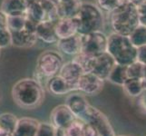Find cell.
Returning a JSON list of instances; mask_svg holds the SVG:
<instances>
[{
	"label": "cell",
	"instance_id": "f35d334b",
	"mask_svg": "<svg viewBox=\"0 0 146 136\" xmlns=\"http://www.w3.org/2000/svg\"><path fill=\"white\" fill-rule=\"evenodd\" d=\"M54 135L55 136H65L64 133V129H58V128H54Z\"/></svg>",
	"mask_w": 146,
	"mask_h": 136
},
{
	"label": "cell",
	"instance_id": "2e32d148",
	"mask_svg": "<svg viewBox=\"0 0 146 136\" xmlns=\"http://www.w3.org/2000/svg\"><path fill=\"white\" fill-rule=\"evenodd\" d=\"M46 87L50 93L55 95H64L77 91L76 88L65 81L59 74L48 78L46 83Z\"/></svg>",
	"mask_w": 146,
	"mask_h": 136
},
{
	"label": "cell",
	"instance_id": "4fadbf2b",
	"mask_svg": "<svg viewBox=\"0 0 146 136\" xmlns=\"http://www.w3.org/2000/svg\"><path fill=\"white\" fill-rule=\"evenodd\" d=\"M84 74L83 69L81 66L74 60L66 63H64L58 74L63 77L65 81L68 82L70 84H72L77 90V83L79 78Z\"/></svg>",
	"mask_w": 146,
	"mask_h": 136
},
{
	"label": "cell",
	"instance_id": "cb8c5ba5",
	"mask_svg": "<svg viewBox=\"0 0 146 136\" xmlns=\"http://www.w3.org/2000/svg\"><path fill=\"white\" fill-rule=\"evenodd\" d=\"M126 72L128 78L142 79L146 75V65L138 61H135L127 65Z\"/></svg>",
	"mask_w": 146,
	"mask_h": 136
},
{
	"label": "cell",
	"instance_id": "5b68a950",
	"mask_svg": "<svg viewBox=\"0 0 146 136\" xmlns=\"http://www.w3.org/2000/svg\"><path fill=\"white\" fill-rule=\"evenodd\" d=\"M64 64V58L58 51L46 50L39 54L36 61L37 81L41 78H50L58 74L62 65Z\"/></svg>",
	"mask_w": 146,
	"mask_h": 136
},
{
	"label": "cell",
	"instance_id": "d6a6232c",
	"mask_svg": "<svg viewBox=\"0 0 146 136\" xmlns=\"http://www.w3.org/2000/svg\"><path fill=\"white\" fill-rule=\"evenodd\" d=\"M83 136H99L97 131L89 123H86L84 121L83 126Z\"/></svg>",
	"mask_w": 146,
	"mask_h": 136
},
{
	"label": "cell",
	"instance_id": "603a6c76",
	"mask_svg": "<svg viewBox=\"0 0 146 136\" xmlns=\"http://www.w3.org/2000/svg\"><path fill=\"white\" fill-rule=\"evenodd\" d=\"M27 14L19 16H8L7 17V28L10 32H17L24 29L27 26Z\"/></svg>",
	"mask_w": 146,
	"mask_h": 136
},
{
	"label": "cell",
	"instance_id": "30bf717a",
	"mask_svg": "<svg viewBox=\"0 0 146 136\" xmlns=\"http://www.w3.org/2000/svg\"><path fill=\"white\" fill-rule=\"evenodd\" d=\"M76 118L65 103L55 106L50 114L51 124L54 128L58 129H65Z\"/></svg>",
	"mask_w": 146,
	"mask_h": 136
},
{
	"label": "cell",
	"instance_id": "8fae6325",
	"mask_svg": "<svg viewBox=\"0 0 146 136\" xmlns=\"http://www.w3.org/2000/svg\"><path fill=\"white\" fill-rule=\"evenodd\" d=\"M115 64L116 63H115L113 58L107 52L102 53L96 56H94L91 73L94 74L98 77L105 81Z\"/></svg>",
	"mask_w": 146,
	"mask_h": 136
},
{
	"label": "cell",
	"instance_id": "7402d4cb",
	"mask_svg": "<svg viewBox=\"0 0 146 136\" xmlns=\"http://www.w3.org/2000/svg\"><path fill=\"white\" fill-rule=\"evenodd\" d=\"M122 87L125 94L132 98H138L144 92L141 79L128 78L122 85Z\"/></svg>",
	"mask_w": 146,
	"mask_h": 136
},
{
	"label": "cell",
	"instance_id": "4dcf8cb0",
	"mask_svg": "<svg viewBox=\"0 0 146 136\" xmlns=\"http://www.w3.org/2000/svg\"><path fill=\"white\" fill-rule=\"evenodd\" d=\"M54 127L49 123H41L36 136H55Z\"/></svg>",
	"mask_w": 146,
	"mask_h": 136
},
{
	"label": "cell",
	"instance_id": "7c38bea8",
	"mask_svg": "<svg viewBox=\"0 0 146 136\" xmlns=\"http://www.w3.org/2000/svg\"><path fill=\"white\" fill-rule=\"evenodd\" d=\"M65 104L72 111L75 116L80 119H83L90 105L88 100L84 94L73 92L70 93V94L65 98Z\"/></svg>",
	"mask_w": 146,
	"mask_h": 136
},
{
	"label": "cell",
	"instance_id": "e575fe53",
	"mask_svg": "<svg viewBox=\"0 0 146 136\" xmlns=\"http://www.w3.org/2000/svg\"><path fill=\"white\" fill-rule=\"evenodd\" d=\"M7 28V17L0 10V31Z\"/></svg>",
	"mask_w": 146,
	"mask_h": 136
},
{
	"label": "cell",
	"instance_id": "5bb4252c",
	"mask_svg": "<svg viewBox=\"0 0 146 136\" xmlns=\"http://www.w3.org/2000/svg\"><path fill=\"white\" fill-rule=\"evenodd\" d=\"M38 120L31 117L18 119L17 126L13 132V136H36L40 126Z\"/></svg>",
	"mask_w": 146,
	"mask_h": 136
},
{
	"label": "cell",
	"instance_id": "4316f807",
	"mask_svg": "<svg viewBox=\"0 0 146 136\" xmlns=\"http://www.w3.org/2000/svg\"><path fill=\"white\" fill-rule=\"evenodd\" d=\"M73 60L74 62H76L80 66H81L84 73H91L94 56H90V55L80 53V54L75 55V56H74Z\"/></svg>",
	"mask_w": 146,
	"mask_h": 136
},
{
	"label": "cell",
	"instance_id": "484cf974",
	"mask_svg": "<svg viewBox=\"0 0 146 136\" xmlns=\"http://www.w3.org/2000/svg\"><path fill=\"white\" fill-rule=\"evenodd\" d=\"M129 38L135 47H140L146 44V27L139 26L130 34Z\"/></svg>",
	"mask_w": 146,
	"mask_h": 136
},
{
	"label": "cell",
	"instance_id": "ac0fdd59",
	"mask_svg": "<svg viewBox=\"0 0 146 136\" xmlns=\"http://www.w3.org/2000/svg\"><path fill=\"white\" fill-rule=\"evenodd\" d=\"M78 24L75 17L59 18L55 22V33L58 39L66 38L77 34Z\"/></svg>",
	"mask_w": 146,
	"mask_h": 136
},
{
	"label": "cell",
	"instance_id": "3957f363",
	"mask_svg": "<svg viewBox=\"0 0 146 136\" xmlns=\"http://www.w3.org/2000/svg\"><path fill=\"white\" fill-rule=\"evenodd\" d=\"M106 52L118 64L129 65L136 61L137 47L134 46L129 36H126L113 32L108 36Z\"/></svg>",
	"mask_w": 146,
	"mask_h": 136
},
{
	"label": "cell",
	"instance_id": "8992f818",
	"mask_svg": "<svg viewBox=\"0 0 146 136\" xmlns=\"http://www.w3.org/2000/svg\"><path fill=\"white\" fill-rule=\"evenodd\" d=\"M83 120L92 124L95 130L97 131L99 136L116 135L108 117L96 107L89 105L86 113L84 115Z\"/></svg>",
	"mask_w": 146,
	"mask_h": 136
},
{
	"label": "cell",
	"instance_id": "74e56055",
	"mask_svg": "<svg viewBox=\"0 0 146 136\" xmlns=\"http://www.w3.org/2000/svg\"><path fill=\"white\" fill-rule=\"evenodd\" d=\"M129 1L131 3H133L134 6H136V7H139L140 5H142L143 4L144 2H146V0H129Z\"/></svg>",
	"mask_w": 146,
	"mask_h": 136
},
{
	"label": "cell",
	"instance_id": "ba28073f",
	"mask_svg": "<svg viewBox=\"0 0 146 136\" xmlns=\"http://www.w3.org/2000/svg\"><path fill=\"white\" fill-rule=\"evenodd\" d=\"M36 23L27 17L26 27L20 31L10 32L11 33L12 45L18 48H30L34 46L38 40L36 34Z\"/></svg>",
	"mask_w": 146,
	"mask_h": 136
},
{
	"label": "cell",
	"instance_id": "1f68e13d",
	"mask_svg": "<svg viewBox=\"0 0 146 136\" xmlns=\"http://www.w3.org/2000/svg\"><path fill=\"white\" fill-rule=\"evenodd\" d=\"M140 26L146 27V2L137 7Z\"/></svg>",
	"mask_w": 146,
	"mask_h": 136
},
{
	"label": "cell",
	"instance_id": "f546056e",
	"mask_svg": "<svg viewBox=\"0 0 146 136\" xmlns=\"http://www.w3.org/2000/svg\"><path fill=\"white\" fill-rule=\"evenodd\" d=\"M10 45H12L11 33L8 28H6L0 31V50L7 48Z\"/></svg>",
	"mask_w": 146,
	"mask_h": 136
},
{
	"label": "cell",
	"instance_id": "ffe728a7",
	"mask_svg": "<svg viewBox=\"0 0 146 136\" xmlns=\"http://www.w3.org/2000/svg\"><path fill=\"white\" fill-rule=\"evenodd\" d=\"M0 10L6 16H19L27 14V7L23 0H3Z\"/></svg>",
	"mask_w": 146,
	"mask_h": 136
},
{
	"label": "cell",
	"instance_id": "e0dca14e",
	"mask_svg": "<svg viewBox=\"0 0 146 136\" xmlns=\"http://www.w3.org/2000/svg\"><path fill=\"white\" fill-rule=\"evenodd\" d=\"M36 34L37 39L42 40L46 44H55L58 37L55 33V22L44 21L36 24Z\"/></svg>",
	"mask_w": 146,
	"mask_h": 136
},
{
	"label": "cell",
	"instance_id": "d6986e66",
	"mask_svg": "<svg viewBox=\"0 0 146 136\" xmlns=\"http://www.w3.org/2000/svg\"><path fill=\"white\" fill-rule=\"evenodd\" d=\"M59 18H73L76 17L82 6L81 0H56Z\"/></svg>",
	"mask_w": 146,
	"mask_h": 136
},
{
	"label": "cell",
	"instance_id": "7a4b0ae2",
	"mask_svg": "<svg viewBox=\"0 0 146 136\" xmlns=\"http://www.w3.org/2000/svg\"><path fill=\"white\" fill-rule=\"evenodd\" d=\"M109 15L110 25L113 33L129 36L140 26L137 7L129 0H123Z\"/></svg>",
	"mask_w": 146,
	"mask_h": 136
},
{
	"label": "cell",
	"instance_id": "60d3db41",
	"mask_svg": "<svg viewBox=\"0 0 146 136\" xmlns=\"http://www.w3.org/2000/svg\"><path fill=\"white\" fill-rule=\"evenodd\" d=\"M115 136H129V135H115Z\"/></svg>",
	"mask_w": 146,
	"mask_h": 136
},
{
	"label": "cell",
	"instance_id": "ab89813d",
	"mask_svg": "<svg viewBox=\"0 0 146 136\" xmlns=\"http://www.w3.org/2000/svg\"><path fill=\"white\" fill-rule=\"evenodd\" d=\"M141 82H142V85H143V91L146 92V75L144 77H143L141 79Z\"/></svg>",
	"mask_w": 146,
	"mask_h": 136
},
{
	"label": "cell",
	"instance_id": "6da1fadb",
	"mask_svg": "<svg viewBox=\"0 0 146 136\" xmlns=\"http://www.w3.org/2000/svg\"><path fill=\"white\" fill-rule=\"evenodd\" d=\"M12 97L19 107L31 110L42 103L44 98V89L36 79L23 78L14 84Z\"/></svg>",
	"mask_w": 146,
	"mask_h": 136
},
{
	"label": "cell",
	"instance_id": "277c9868",
	"mask_svg": "<svg viewBox=\"0 0 146 136\" xmlns=\"http://www.w3.org/2000/svg\"><path fill=\"white\" fill-rule=\"evenodd\" d=\"M75 18L78 24L77 34L80 36L102 31L104 27V12L94 3L83 2Z\"/></svg>",
	"mask_w": 146,
	"mask_h": 136
},
{
	"label": "cell",
	"instance_id": "f1b7e54d",
	"mask_svg": "<svg viewBox=\"0 0 146 136\" xmlns=\"http://www.w3.org/2000/svg\"><path fill=\"white\" fill-rule=\"evenodd\" d=\"M123 0H95V5L103 12L110 14L118 7Z\"/></svg>",
	"mask_w": 146,
	"mask_h": 136
},
{
	"label": "cell",
	"instance_id": "9a60e30c",
	"mask_svg": "<svg viewBox=\"0 0 146 136\" xmlns=\"http://www.w3.org/2000/svg\"><path fill=\"white\" fill-rule=\"evenodd\" d=\"M55 44H56L57 48L60 52L67 55L75 56L76 54L81 53L82 41L81 36L78 34L66 38L58 39V41Z\"/></svg>",
	"mask_w": 146,
	"mask_h": 136
},
{
	"label": "cell",
	"instance_id": "9c48e42d",
	"mask_svg": "<svg viewBox=\"0 0 146 136\" xmlns=\"http://www.w3.org/2000/svg\"><path fill=\"white\" fill-rule=\"evenodd\" d=\"M104 81L93 73H84L77 83V91L87 95L98 94L103 90Z\"/></svg>",
	"mask_w": 146,
	"mask_h": 136
},
{
	"label": "cell",
	"instance_id": "52a82bcc",
	"mask_svg": "<svg viewBox=\"0 0 146 136\" xmlns=\"http://www.w3.org/2000/svg\"><path fill=\"white\" fill-rule=\"evenodd\" d=\"M82 48L81 53L96 56V55L106 52L107 36L103 31H96L81 36Z\"/></svg>",
	"mask_w": 146,
	"mask_h": 136
},
{
	"label": "cell",
	"instance_id": "8d00e7d4",
	"mask_svg": "<svg viewBox=\"0 0 146 136\" xmlns=\"http://www.w3.org/2000/svg\"><path fill=\"white\" fill-rule=\"evenodd\" d=\"M0 136H13V133L7 132L5 129L0 127Z\"/></svg>",
	"mask_w": 146,
	"mask_h": 136
},
{
	"label": "cell",
	"instance_id": "83f0119b",
	"mask_svg": "<svg viewBox=\"0 0 146 136\" xmlns=\"http://www.w3.org/2000/svg\"><path fill=\"white\" fill-rule=\"evenodd\" d=\"M84 121L83 119L76 118L73 123L64 129L65 136H83V126Z\"/></svg>",
	"mask_w": 146,
	"mask_h": 136
},
{
	"label": "cell",
	"instance_id": "836d02e7",
	"mask_svg": "<svg viewBox=\"0 0 146 136\" xmlns=\"http://www.w3.org/2000/svg\"><path fill=\"white\" fill-rule=\"evenodd\" d=\"M136 61L146 65V44L142 45V46L137 48Z\"/></svg>",
	"mask_w": 146,
	"mask_h": 136
},
{
	"label": "cell",
	"instance_id": "d590c367",
	"mask_svg": "<svg viewBox=\"0 0 146 136\" xmlns=\"http://www.w3.org/2000/svg\"><path fill=\"white\" fill-rule=\"evenodd\" d=\"M24 3L26 4L27 7L28 8L29 7L33 6V5H36V4H38L42 1V0H23Z\"/></svg>",
	"mask_w": 146,
	"mask_h": 136
},
{
	"label": "cell",
	"instance_id": "44dd1931",
	"mask_svg": "<svg viewBox=\"0 0 146 136\" xmlns=\"http://www.w3.org/2000/svg\"><path fill=\"white\" fill-rule=\"evenodd\" d=\"M126 68L127 65H122L116 64L112 69V71L110 72L106 80L113 84L122 86L124 84V82L128 79Z\"/></svg>",
	"mask_w": 146,
	"mask_h": 136
},
{
	"label": "cell",
	"instance_id": "d4e9b609",
	"mask_svg": "<svg viewBox=\"0 0 146 136\" xmlns=\"http://www.w3.org/2000/svg\"><path fill=\"white\" fill-rule=\"evenodd\" d=\"M18 118L11 113H4L0 114V127L13 133L17 126Z\"/></svg>",
	"mask_w": 146,
	"mask_h": 136
}]
</instances>
